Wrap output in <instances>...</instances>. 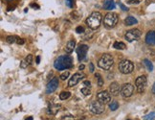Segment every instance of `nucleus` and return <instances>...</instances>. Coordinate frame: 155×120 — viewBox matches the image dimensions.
<instances>
[{"mask_svg": "<svg viewBox=\"0 0 155 120\" xmlns=\"http://www.w3.org/2000/svg\"><path fill=\"white\" fill-rule=\"evenodd\" d=\"M54 67L58 70H63L73 67V59L70 56H61L54 63Z\"/></svg>", "mask_w": 155, "mask_h": 120, "instance_id": "obj_1", "label": "nucleus"}, {"mask_svg": "<svg viewBox=\"0 0 155 120\" xmlns=\"http://www.w3.org/2000/svg\"><path fill=\"white\" fill-rule=\"evenodd\" d=\"M102 19H103L102 15H101L100 13H98V12H94V13H92L87 17L86 23L90 29L96 30L100 27L101 22H102Z\"/></svg>", "mask_w": 155, "mask_h": 120, "instance_id": "obj_2", "label": "nucleus"}, {"mask_svg": "<svg viewBox=\"0 0 155 120\" xmlns=\"http://www.w3.org/2000/svg\"><path fill=\"white\" fill-rule=\"evenodd\" d=\"M113 63H114V61H113L112 56L109 55V54H104V55H103L98 62L99 67L104 70H109L112 67Z\"/></svg>", "mask_w": 155, "mask_h": 120, "instance_id": "obj_3", "label": "nucleus"}, {"mask_svg": "<svg viewBox=\"0 0 155 120\" xmlns=\"http://www.w3.org/2000/svg\"><path fill=\"white\" fill-rule=\"evenodd\" d=\"M119 20V17L117 15V14L115 13H108L105 16H104V24L106 28H113L117 25Z\"/></svg>", "mask_w": 155, "mask_h": 120, "instance_id": "obj_4", "label": "nucleus"}, {"mask_svg": "<svg viewBox=\"0 0 155 120\" xmlns=\"http://www.w3.org/2000/svg\"><path fill=\"white\" fill-rule=\"evenodd\" d=\"M119 69L123 74H129L133 71L134 65L132 62L128 61V60H124L120 63H119Z\"/></svg>", "mask_w": 155, "mask_h": 120, "instance_id": "obj_5", "label": "nucleus"}, {"mask_svg": "<svg viewBox=\"0 0 155 120\" xmlns=\"http://www.w3.org/2000/svg\"><path fill=\"white\" fill-rule=\"evenodd\" d=\"M124 37H126V39L129 43H132V41H135V40H138L141 37V31L139 29H132V30H129L124 35Z\"/></svg>", "mask_w": 155, "mask_h": 120, "instance_id": "obj_6", "label": "nucleus"}, {"mask_svg": "<svg viewBox=\"0 0 155 120\" xmlns=\"http://www.w3.org/2000/svg\"><path fill=\"white\" fill-rule=\"evenodd\" d=\"M89 110H90L91 112H93L94 115H101L104 111V104L100 103L99 101L96 102H92V103L89 105Z\"/></svg>", "mask_w": 155, "mask_h": 120, "instance_id": "obj_7", "label": "nucleus"}, {"mask_svg": "<svg viewBox=\"0 0 155 120\" xmlns=\"http://www.w3.org/2000/svg\"><path fill=\"white\" fill-rule=\"evenodd\" d=\"M147 77L146 76H140L136 79L135 81V85H136V88H137V91L139 93H142L143 91L146 89V87H147Z\"/></svg>", "mask_w": 155, "mask_h": 120, "instance_id": "obj_8", "label": "nucleus"}, {"mask_svg": "<svg viewBox=\"0 0 155 120\" xmlns=\"http://www.w3.org/2000/svg\"><path fill=\"white\" fill-rule=\"evenodd\" d=\"M133 91H134V87L131 85V84H124V85L121 88V93L124 97H130L131 95L133 94Z\"/></svg>", "mask_w": 155, "mask_h": 120, "instance_id": "obj_9", "label": "nucleus"}, {"mask_svg": "<svg viewBox=\"0 0 155 120\" xmlns=\"http://www.w3.org/2000/svg\"><path fill=\"white\" fill-rule=\"evenodd\" d=\"M85 77V75L81 73V72H78V73H75L72 77L70 78V80L68 82V86L69 87H74L76 85H78V84L80 83V81L81 79H83V78Z\"/></svg>", "mask_w": 155, "mask_h": 120, "instance_id": "obj_10", "label": "nucleus"}, {"mask_svg": "<svg viewBox=\"0 0 155 120\" xmlns=\"http://www.w3.org/2000/svg\"><path fill=\"white\" fill-rule=\"evenodd\" d=\"M58 78L54 77L46 87V93L50 94V93L54 92L58 88Z\"/></svg>", "mask_w": 155, "mask_h": 120, "instance_id": "obj_11", "label": "nucleus"}, {"mask_svg": "<svg viewBox=\"0 0 155 120\" xmlns=\"http://www.w3.org/2000/svg\"><path fill=\"white\" fill-rule=\"evenodd\" d=\"M97 99H98V101L100 102V103L105 105L107 103H109L111 97H110V94L108 92L104 91H101V92H99L97 94Z\"/></svg>", "mask_w": 155, "mask_h": 120, "instance_id": "obj_12", "label": "nucleus"}, {"mask_svg": "<svg viewBox=\"0 0 155 120\" xmlns=\"http://www.w3.org/2000/svg\"><path fill=\"white\" fill-rule=\"evenodd\" d=\"M88 46L86 44H81L79 47L77 48V54H78V58H79L80 61L84 60L86 57V54L88 52Z\"/></svg>", "mask_w": 155, "mask_h": 120, "instance_id": "obj_13", "label": "nucleus"}, {"mask_svg": "<svg viewBox=\"0 0 155 120\" xmlns=\"http://www.w3.org/2000/svg\"><path fill=\"white\" fill-rule=\"evenodd\" d=\"M146 43L148 45H155V32L150 31L146 36Z\"/></svg>", "mask_w": 155, "mask_h": 120, "instance_id": "obj_14", "label": "nucleus"}, {"mask_svg": "<svg viewBox=\"0 0 155 120\" xmlns=\"http://www.w3.org/2000/svg\"><path fill=\"white\" fill-rule=\"evenodd\" d=\"M109 91L113 96L119 95V93H120V86H119V84L116 82H113L109 87Z\"/></svg>", "mask_w": 155, "mask_h": 120, "instance_id": "obj_15", "label": "nucleus"}, {"mask_svg": "<svg viewBox=\"0 0 155 120\" xmlns=\"http://www.w3.org/2000/svg\"><path fill=\"white\" fill-rule=\"evenodd\" d=\"M61 110V106L58 105V104H51L48 108V110H47V112L49 113V115H57V112Z\"/></svg>", "mask_w": 155, "mask_h": 120, "instance_id": "obj_16", "label": "nucleus"}, {"mask_svg": "<svg viewBox=\"0 0 155 120\" xmlns=\"http://www.w3.org/2000/svg\"><path fill=\"white\" fill-rule=\"evenodd\" d=\"M104 9H105V10H113V9H115L114 0H104Z\"/></svg>", "mask_w": 155, "mask_h": 120, "instance_id": "obj_17", "label": "nucleus"}, {"mask_svg": "<svg viewBox=\"0 0 155 120\" xmlns=\"http://www.w3.org/2000/svg\"><path fill=\"white\" fill-rule=\"evenodd\" d=\"M75 45H76V41L75 40L68 41L66 47H65V51H66L67 53H72L73 50H74V48H75Z\"/></svg>", "mask_w": 155, "mask_h": 120, "instance_id": "obj_18", "label": "nucleus"}, {"mask_svg": "<svg viewBox=\"0 0 155 120\" xmlns=\"http://www.w3.org/2000/svg\"><path fill=\"white\" fill-rule=\"evenodd\" d=\"M124 22H126L127 25L130 26V25H134V24H136L138 21H137V19L133 16H127L126 19V20H124Z\"/></svg>", "mask_w": 155, "mask_h": 120, "instance_id": "obj_19", "label": "nucleus"}, {"mask_svg": "<svg viewBox=\"0 0 155 120\" xmlns=\"http://www.w3.org/2000/svg\"><path fill=\"white\" fill-rule=\"evenodd\" d=\"M113 46H114L115 49H118V50H124V49H126V44H124V43H119V41H116Z\"/></svg>", "mask_w": 155, "mask_h": 120, "instance_id": "obj_20", "label": "nucleus"}, {"mask_svg": "<svg viewBox=\"0 0 155 120\" xmlns=\"http://www.w3.org/2000/svg\"><path fill=\"white\" fill-rule=\"evenodd\" d=\"M71 96V93L69 91H62L59 94V99L61 100H66Z\"/></svg>", "mask_w": 155, "mask_h": 120, "instance_id": "obj_21", "label": "nucleus"}, {"mask_svg": "<svg viewBox=\"0 0 155 120\" xmlns=\"http://www.w3.org/2000/svg\"><path fill=\"white\" fill-rule=\"evenodd\" d=\"M144 63H145V65L147 67V68L148 71H152V70H153V65H152L151 62H150L148 60H145V61H144Z\"/></svg>", "mask_w": 155, "mask_h": 120, "instance_id": "obj_22", "label": "nucleus"}, {"mask_svg": "<svg viewBox=\"0 0 155 120\" xmlns=\"http://www.w3.org/2000/svg\"><path fill=\"white\" fill-rule=\"evenodd\" d=\"M109 108L111 111H116L118 108H119V104L117 101H112V103L109 104Z\"/></svg>", "mask_w": 155, "mask_h": 120, "instance_id": "obj_23", "label": "nucleus"}, {"mask_svg": "<svg viewBox=\"0 0 155 120\" xmlns=\"http://www.w3.org/2000/svg\"><path fill=\"white\" fill-rule=\"evenodd\" d=\"M81 93L84 95V96H87V95H89L91 93V91H90V88H89L88 87H82L81 89Z\"/></svg>", "mask_w": 155, "mask_h": 120, "instance_id": "obj_24", "label": "nucleus"}, {"mask_svg": "<svg viewBox=\"0 0 155 120\" xmlns=\"http://www.w3.org/2000/svg\"><path fill=\"white\" fill-rule=\"evenodd\" d=\"M95 77H96L97 79H98V85H99V87H103V85H104V80H103L102 76H101L99 73H97V74H95Z\"/></svg>", "mask_w": 155, "mask_h": 120, "instance_id": "obj_25", "label": "nucleus"}, {"mask_svg": "<svg viewBox=\"0 0 155 120\" xmlns=\"http://www.w3.org/2000/svg\"><path fill=\"white\" fill-rule=\"evenodd\" d=\"M16 39H17V38L14 37V36H9V37H7V39H6L7 43H15Z\"/></svg>", "mask_w": 155, "mask_h": 120, "instance_id": "obj_26", "label": "nucleus"}, {"mask_svg": "<svg viewBox=\"0 0 155 120\" xmlns=\"http://www.w3.org/2000/svg\"><path fill=\"white\" fill-rule=\"evenodd\" d=\"M24 62L28 64V65H30L32 63V62H33V56L32 55H28L25 59H24Z\"/></svg>", "mask_w": 155, "mask_h": 120, "instance_id": "obj_27", "label": "nucleus"}, {"mask_svg": "<svg viewBox=\"0 0 155 120\" xmlns=\"http://www.w3.org/2000/svg\"><path fill=\"white\" fill-rule=\"evenodd\" d=\"M155 118V112H150V115L145 116V120H153Z\"/></svg>", "mask_w": 155, "mask_h": 120, "instance_id": "obj_28", "label": "nucleus"}, {"mask_svg": "<svg viewBox=\"0 0 155 120\" xmlns=\"http://www.w3.org/2000/svg\"><path fill=\"white\" fill-rule=\"evenodd\" d=\"M68 76H69V71H65V72H63V73L59 76L61 77V80H66L67 78H68Z\"/></svg>", "mask_w": 155, "mask_h": 120, "instance_id": "obj_29", "label": "nucleus"}, {"mask_svg": "<svg viewBox=\"0 0 155 120\" xmlns=\"http://www.w3.org/2000/svg\"><path fill=\"white\" fill-rule=\"evenodd\" d=\"M84 28H83L82 26H78L77 28H76V32L78 33V34H81V33H84Z\"/></svg>", "mask_w": 155, "mask_h": 120, "instance_id": "obj_30", "label": "nucleus"}, {"mask_svg": "<svg viewBox=\"0 0 155 120\" xmlns=\"http://www.w3.org/2000/svg\"><path fill=\"white\" fill-rule=\"evenodd\" d=\"M61 120H75V118H74V116L68 115H64V116H62Z\"/></svg>", "mask_w": 155, "mask_h": 120, "instance_id": "obj_31", "label": "nucleus"}, {"mask_svg": "<svg viewBox=\"0 0 155 120\" xmlns=\"http://www.w3.org/2000/svg\"><path fill=\"white\" fill-rule=\"evenodd\" d=\"M127 2L129 4H139L140 2H142V0H127Z\"/></svg>", "mask_w": 155, "mask_h": 120, "instance_id": "obj_32", "label": "nucleus"}, {"mask_svg": "<svg viewBox=\"0 0 155 120\" xmlns=\"http://www.w3.org/2000/svg\"><path fill=\"white\" fill-rule=\"evenodd\" d=\"M73 3H74V0H66V4L69 8H72L73 7Z\"/></svg>", "mask_w": 155, "mask_h": 120, "instance_id": "obj_33", "label": "nucleus"}, {"mask_svg": "<svg viewBox=\"0 0 155 120\" xmlns=\"http://www.w3.org/2000/svg\"><path fill=\"white\" fill-rule=\"evenodd\" d=\"M16 43H18V44H24V39H19V38H17V39H16Z\"/></svg>", "mask_w": 155, "mask_h": 120, "instance_id": "obj_34", "label": "nucleus"}, {"mask_svg": "<svg viewBox=\"0 0 155 120\" xmlns=\"http://www.w3.org/2000/svg\"><path fill=\"white\" fill-rule=\"evenodd\" d=\"M83 85H84L85 87H90L91 86V83L89 82V81H84V82H83Z\"/></svg>", "mask_w": 155, "mask_h": 120, "instance_id": "obj_35", "label": "nucleus"}, {"mask_svg": "<svg viewBox=\"0 0 155 120\" xmlns=\"http://www.w3.org/2000/svg\"><path fill=\"white\" fill-rule=\"evenodd\" d=\"M120 6H121V8H122V10H123V11H128V8H127L126 6H124V4L120 3Z\"/></svg>", "mask_w": 155, "mask_h": 120, "instance_id": "obj_36", "label": "nucleus"}, {"mask_svg": "<svg viewBox=\"0 0 155 120\" xmlns=\"http://www.w3.org/2000/svg\"><path fill=\"white\" fill-rule=\"evenodd\" d=\"M30 6H31V7H33L34 9H39V6H38V4H34V3H32Z\"/></svg>", "mask_w": 155, "mask_h": 120, "instance_id": "obj_37", "label": "nucleus"}, {"mask_svg": "<svg viewBox=\"0 0 155 120\" xmlns=\"http://www.w3.org/2000/svg\"><path fill=\"white\" fill-rule=\"evenodd\" d=\"M89 67H90V71L93 72V71H94V65H93V63H89Z\"/></svg>", "mask_w": 155, "mask_h": 120, "instance_id": "obj_38", "label": "nucleus"}, {"mask_svg": "<svg viewBox=\"0 0 155 120\" xmlns=\"http://www.w3.org/2000/svg\"><path fill=\"white\" fill-rule=\"evenodd\" d=\"M155 2V0H147V4H150V3H154Z\"/></svg>", "mask_w": 155, "mask_h": 120, "instance_id": "obj_39", "label": "nucleus"}, {"mask_svg": "<svg viewBox=\"0 0 155 120\" xmlns=\"http://www.w3.org/2000/svg\"><path fill=\"white\" fill-rule=\"evenodd\" d=\"M79 69H80V70H83V69H84V64H81V65H80V67H79Z\"/></svg>", "mask_w": 155, "mask_h": 120, "instance_id": "obj_40", "label": "nucleus"}, {"mask_svg": "<svg viewBox=\"0 0 155 120\" xmlns=\"http://www.w3.org/2000/svg\"><path fill=\"white\" fill-rule=\"evenodd\" d=\"M39 61H40V57L38 56V57H37V63H39Z\"/></svg>", "mask_w": 155, "mask_h": 120, "instance_id": "obj_41", "label": "nucleus"}, {"mask_svg": "<svg viewBox=\"0 0 155 120\" xmlns=\"http://www.w3.org/2000/svg\"><path fill=\"white\" fill-rule=\"evenodd\" d=\"M152 92L155 94V83H154V85H153V87H152Z\"/></svg>", "mask_w": 155, "mask_h": 120, "instance_id": "obj_42", "label": "nucleus"}, {"mask_svg": "<svg viewBox=\"0 0 155 120\" xmlns=\"http://www.w3.org/2000/svg\"><path fill=\"white\" fill-rule=\"evenodd\" d=\"M26 120H33V117H32V116H29Z\"/></svg>", "mask_w": 155, "mask_h": 120, "instance_id": "obj_43", "label": "nucleus"}, {"mask_svg": "<svg viewBox=\"0 0 155 120\" xmlns=\"http://www.w3.org/2000/svg\"><path fill=\"white\" fill-rule=\"evenodd\" d=\"M7 2H10V1H13V0H6Z\"/></svg>", "mask_w": 155, "mask_h": 120, "instance_id": "obj_44", "label": "nucleus"}, {"mask_svg": "<svg viewBox=\"0 0 155 120\" xmlns=\"http://www.w3.org/2000/svg\"><path fill=\"white\" fill-rule=\"evenodd\" d=\"M128 120H129V119H128Z\"/></svg>", "mask_w": 155, "mask_h": 120, "instance_id": "obj_45", "label": "nucleus"}]
</instances>
